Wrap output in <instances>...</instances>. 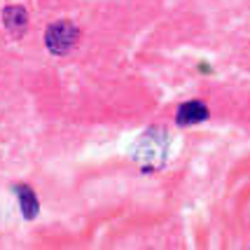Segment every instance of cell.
I'll return each instance as SVG.
<instances>
[{
  "instance_id": "cell-1",
  "label": "cell",
  "mask_w": 250,
  "mask_h": 250,
  "mask_svg": "<svg viewBox=\"0 0 250 250\" xmlns=\"http://www.w3.org/2000/svg\"><path fill=\"white\" fill-rule=\"evenodd\" d=\"M77 35H80V31L73 21H56L44 33V44L49 47L52 54H65L77 42Z\"/></svg>"
},
{
  "instance_id": "cell-3",
  "label": "cell",
  "mask_w": 250,
  "mask_h": 250,
  "mask_svg": "<svg viewBox=\"0 0 250 250\" xmlns=\"http://www.w3.org/2000/svg\"><path fill=\"white\" fill-rule=\"evenodd\" d=\"M17 199H19V208H21V215L26 220H33L40 213V204H38V196L28 185H17L14 187Z\"/></svg>"
},
{
  "instance_id": "cell-4",
  "label": "cell",
  "mask_w": 250,
  "mask_h": 250,
  "mask_svg": "<svg viewBox=\"0 0 250 250\" xmlns=\"http://www.w3.org/2000/svg\"><path fill=\"white\" fill-rule=\"evenodd\" d=\"M208 120V108L201 101H187L178 110V124H196Z\"/></svg>"
},
{
  "instance_id": "cell-2",
  "label": "cell",
  "mask_w": 250,
  "mask_h": 250,
  "mask_svg": "<svg viewBox=\"0 0 250 250\" xmlns=\"http://www.w3.org/2000/svg\"><path fill=\"white\" fill-rule=\"evenodd\" d=\"M2 21H5V28L14 35V38H19L26 33V26H28V14L23 10L21 5H7L5 10H2Z\"/></svg>"
}]
</instances>
